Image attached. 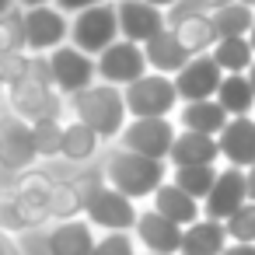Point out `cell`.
Segmentation results:
<instances>
[{
	"label": "cell",
	"mask_w": 255,
	"mask_h": 255,
	"mask_svg": "<svg viewBox=\"0 0 255 255\" xmlns=\"http://www.w3.org/2000/svg\"><path fill=\"white\" fill-rule=\"evenodd\" d=\"M164 161L157 157H147V154H136V150H116L105 164V178L112 189H119L123 196L129 199H143V196H154V189L164 182Z\"/></svg>",
	"instance_id": "6da1fadb"
},
{
	"label": "cell",
	"mask_w": 255,
	"mask_h": 255,
	"mask_svg": "<svg viewBox=\"0 0 255 255\" xmlns=\"http://www.w3.org/2000/svg\"><path fill=\"white\" fill-rule=\"evenodd\" d=\"M74 112L98 136H116L126 119V102L116 84H88L74 95Z\"/></svg>",
	"instance_id": "7a4b0ae2"
},
{
	"label": "cell",
	"mask_w": 255,
	"mask_h": 255,
	"mask_svg": "<svg viewBox=\"0 0 255 255\" xmlns=\"http://www.w3.org/2000/svg\"><path fill=\"white\" fill-rule=\"evenodd\" d=\"M123 102H126V112H133V119H154V116H171L178 91L168 74L154 70V74H143L133 84H126Z\"/></svg>",
	"instance_id": "3957f363"
},
{
	"label": "cell",
	"mask_w": 255,
	"mask_h": 255,
	"mask_svg": "<svg viewBox=\"0 0 255 255\" xmlns=\"http://www.w3.org/2000/svg\"><path fill=\"white\" fill-rule=\"evenodd\" d=\"M70 39L81 53L98 56L105 46H112L119 39V21H116V4H95L77 11V21L70 25Z\"/></svg>",
	"instance_id": "277c9868"
},
{
	"label": "cell",
	"mask_w": 255,
	"mask_h": 255,
	"mask_svg": "<svg viewBox=\"0 0 255 255\" xmlns=\"http://www.w3.org/2000/svg\"><path fill=\"white\" fill-rule=\"evenodd\" d=\"M95 74L105 81V84H133L136 77L147 74V56H143V46L140 42H129V39H116L112 46H105L98 53V63H95Z\"/></svg>",
	"instance_id": "5b68a950"
},
{
	"label": "cell",
	"mask_w": 255,
	"mask_h": 255,
	"mask_svg": "<svg viewBox=\"0 0 255 255\" xmlns=\"http://www.w3.org/2000/svg\"><path fill=\"white\" fill-rule=\"evenodd\" d=\"M49 70L46 63H32V74L18 84H11V102H14V112L25 116V119H53L56 116V98L49 95Z\"/></svg>",
	"instance_id": "8992f818"
},
{
	"label": "cell",
	"mask_w": 255,
	"mask_h": 255,
	"mask_svg": "<svg viewBox=\"0 0 255 255\" xmlns=\"http://www.w3.org/2000/svg\"><path fill=\"white\" fill-rule=\"evenodd\" d=\"M46 70H49V81L67 95H77L81 88L95 84V63L77 46H56L46 60Z\"/></svg>",
	"instance_id": "52a82bcc"
},
{
	"label": "cell",
	"mask_w": 255,
	"mask_h": 255,
	"mask_svg": "<svg viewBox=\"0 0 255 255\" xmlns=\"http://www.w3.org/2000/svg\"><path fill=\"white\" fill-rule=\"evenodd\" d=\"M84 210H88V220L98 224V227H109V231H129L136 224V206L129 196H123L119 189L105 185V189H91L84 196Z\"/></svg>",
	"instance_id": "ba28073f"
},
{
	"label": "cell",
	"mask_w": 255,
	"mask_h": 255,
	"mask_svg": "<svg viewBox=\"0 0 255 255\" xmlns=\"http://www.w3.org/2000/svg\"><path fill=\"white\" fill-rule=\"evenodd\" d=\"M119 133H123V147H126V150H136V154H147V157H157V161L168 157L171 140H175V126H171L164 116L133 119V123L123 126Z\"/></svg>",
	"instance_id": "9c48e42d"
},
{
	"label": "cell",
	"mask_w": 255,
	"mask_h": 255,
	"mask_svg": "<svg viewBox=\"0 0 255 255\" xmlns=\"http://www.w3.org/2000/svg\"><path fill=\"white\" fill-rule=\"evenodd\" d=\"M116 21H119V35L129 39V42H147L154 39L161 28H168L164 21V11L147 4V0H119L116 4Z\"/></svg>",
	"instance_id": "30bf717a"
},
{
	"label": "cell",
	"mask_w": 255,
	"mask_h": 255,
	"mask_svg": "<svg viewBox=\"0 0 255 255\" xmlns=\"http://www.w3.org/2000/svg\"><path fill=\"white\" fill-rule=\"evenodd\" d=\"M21 25H25V46H28V49H35V53L63 46V35L70 32V25H67L63 11L46 7V4L28 7V11L21 14Z\"/></svg>",
	"instance_id": "8fae6325"
},
{
	"label": "cell",
	"mask_w": 255,
	"mask_h": 255,
	"mask_svg": "<svg viewBox=\"0 0 255 255\" xmlns=\"http://www.w3.org/2000/svg\"><path fill=\"white\" fill-rule=\"evenodd\" d=\"M220 77H224V70L217 67V60H213L210 53H199V56H192V60L175 74V91H178V98H185V102L213 98L217 88H220Z\"/></svg>",
	"instance_id": "7c38bea8"
},
{
	"label": "cell",
	"mask_w": 255,
	"mask_h": 255,
	"mask_svg": "<svg viewBox=\"0 0 255 255\" xmlns=\"http://www.w3.org/2000/svg\"><path fill=\"white\" fill-rule=\"evenodd\" d=\"M35 140H32V126L21 123L18 116H0V168L7 171H21L35 161Z\"/></svg>",
	"instance_id": "4fadbf2b"
},
{
	"label": "cell",
	"mask_w": 255,
	"mask_h": 255,
	"mask_svg": "<svg viewBox=\"0 0 255 255\" xmlns=\"http://www.w3.org/2000/svg\"><path fill=\"white\" fill-rule=\"evenodd\" d=\"M245 199H248V175H245V168L227 164V171H217V178L206 192V217L227 220Z\"/></svg>",
	"instance_id": "5bb4252c"
},
{
	"label": "cell",
	"mask_w": 255,
	"mask_h": 255,
	"mask_svg": "<svg viewBox=\"0 0 255 255\" xmlns=\"http://www.w3.org/2000/svg\"><path fill=\"white\" fill-rule=\"evenodd\" d=\"M217 147H220V157H227V164L252 168L255 164V119L248 116L227 119L224 129L217 133Z\"/></svg>",
	"instance_id": "9a60e30c"
},
{
	"label": "cell",
	"mask_w": 255,
	"mask_h": 255,
	"mask_svg": "<svg viewBox=\"0 0 255 255\" xmlns=\"http://www.w3.org/2000/svg\"><path fill=\"white\" fill-rule=\"evenodd\" d=\"M136 238L143 241L147 252H164V255H175L178 245H182V227L175 220H168L164 213L157 210H147V213H136Z\"/></svg>",
	"instance_id": "2e32d148"
},
{
	"label": "cell",
	"mask_w": 255,
	"mask_h": 255,
	"mask_svg": "<svg viewBox=\"0 0 255 255\" xmlns=\"http://www.w3.org/2000/svg\"><path fill=\"white\" fill-rule=\"evenodd\" d=\"M227 248V231H224V220H213V217H196L192 224H185L182 231V245H178V255H220Z\"/></svg>",
	"instance_id": "e0dca14e"
},
{
	"label": "cell",
	"mask_w": 255,
	"mask_h": 255,
	"mask_svg": "<svg viewBox=\"0 0 255 255\" xmlns=\"http://www.w3.org/2000/svg\"><path fill=\"white\" fill-rule=\"evenodd\" d=\"M143 56H147V67H154L157 74H178L189 60H192V53L178 42V35L171 32V28H161L154 39H147L143 42Z\"/></svg>",
	"instance_id": "ac0fdd59"
},
{
	"label": "cell",
	"mask_w": 255,
	"mask_h": 255,
	"mask_svg": "<svg viewBox=\"0 0 255 255\" xmlns=\"http://www.w3.org/2000/svg\"><path fill=\"white\" fill-rule=\"evenodd\" d=\"M168 157H171L175 168H182V164H213V161L220 157V147H217V136H210V133L182 129V133L171 140Z\"/></svg>",
	"instance_id": "d6986e66"
},
{
	"label": "cell",
	"mask_w": 255,
	"mask_h": 255,
	"mask_svg": "<svg viewBox=\"0 0 255 255\" xmlns=\"http://www.w3.org/2000/svg\"><path fill=\"white\" fill-rule=\"evenodd\" d=\"M168 25H171V32L178 35V42H182L192 56H199V53L213 49V42L220 39V35H217V28H213V21H210V14H203V11L178 14V18H171Z\"/></svg>",
	"instance_id": "ffe728a7"
},
{
	"label": "cell",
	"mask_w": 255,
	"mask_h": 255,
	"mask_svg": "<svg viewBox=\"0 0 255 255\" xmlns=\"http://www.w3.org/2000/svg\"><path fill=\"white\" fill-rule=\"evenodd\" d=\"M154 210L157 213H164L168 220H175L178 227H185V224H192L196 217H199V199H192L182 185H175V182H161L157 189H154Z\"/></svg>",
	"instance_id": "44dd1931"
},
{
	"label": "cell",
	"mask_w": 255,
	"mask_h": 255,
	"mask_svg": "<svg viewBox=\"0 0 255 255\" xmlns=\"http://www.w3.org/2000/svg\"><path fill=\"white\" fill-rule=\"evenodd\" d=\"M46 245H49V255H91L95 234H91V224L84 220H60L49 231Z\"/></svg>",
	"instance_id": "7402d4cb"
},
{
	"label": "cell",
	"mask_w": 255,
	"mask_h": 255,
	"mask_svg": "<svg viewBox=\"0 0 255 255\" xmlns=\"http://www.w3.org/2000/svg\"><path fill=\"white\" fill-rule=\"evenodd\" d=\"M231 116L220 109V102L217 98H199V102H185V109H182V116H178V123L185 126V129H196V133H210V136H217L220 129H224V123H227Z\"/></svg>",
	"instance_id": "603a6c76"
},
{
	"label": "cell",
	"mask_w": 255,
	"mask_h": 255,
	"mask_svg": "<svg viewBox=\"0 0 255 255\" xmlns=\"http://www.w3.org/2000/svg\"><path fill=\"white\" fill-rule=\"evenodd\" d=\"M213 98L220 102V109L227 116H248L252 105H255V91H252V84H248L245 74H224Z\"/></svg>",
	"instance_id": "cb8c5ba5"
},
{
	"label": "cell",
	"mask_w": 255,
	"mask_h": 255,
	"mask_svg": "<svg viewBox=\"0 0 255 255\" xmlns=\"http://www.w3.org/2000/svg\"><path fill=\"white\" fill-rule=\"evenodd\" d=\"M210 56L217 60V67L224 74H245L252 67V60H255V53H252V46H248L245 35H220L213 42V53Z\"/></svg>",
	"instance_id": "d4e9b609"
},
{
	"label": "cell",
	"mask_w": 255,
	"mask_h": 255,
	"mask_svg": "<svg viewBox=\"0 0 255 255\" xmlns=\"http://www.w3.org/2000/svg\"><path fill=\"white\" fill-rule=\"evenodd\" d=\"M210 21H213L217 35H248L255 14H252L248 4H241V0H227V4H217L213 7Z\"/></svg>",
	"instance_id": "484cf974"
},
{
	"label": "cell",
	"mask_w": 255,
	"mask_h": 255,
	"mask_svg": "<svg viewBox=\"0 0 255 255\" xmlns=\"http://www.w3.org/2000/svg\"><path fill=\"white\" fill-rule=\"evenodd\" d=\"M98 140H102V136H98L91 126H84V123L77 119V123L63 126L60 154H63V157H70V161H88V157L98 150Z\"/></svg>",
	"instance_id": "4316f807"
},
{
	"label": "cell",
	"mask_w": 255,
	"mask_h": 255,
	"mask_svg": "<svg viewBox=\"0 0 255 255\" xmlns=\"http://www.w3.org/2000/svg\"><path fill=\"white\" fill-rule=\"evenodd\" d=\"M213 178H217L213 164H182V168H175V185H182L192 199H206Z\"/></svg>",
	"instance_id": "83f0119b"
},
{
	"label": "cell",
	"mask_w": 255,
	"mask_h": 255,
	"mask_svg": "<svg viewBox=\"0 0 255 255\" xmlns=\"http://www.w3.org/2000/svg\"><path fill=\"white\" fill-rule=\"evenodd\" d=\"M224 231L231 241H255V199H245L227 220H224Z\"/></svg>",
	"instance_id": "f1b7e54d"
},
{
	"label": "cell",
	"mask_w": 255,
	"mask_h": 255,
	"mask_svg": "<svg viewBox=\"0 0 255 255\" xmlns=\"http://www.w3.org/2000/svg\"><path fill=\"white\" fill-rule=\"evenodd\" d=\"M32 140H35V154H39V157H53V154H60L63 126H60L56 119H35Z\"/></svg>",
	"instance_id": "f546056e"
},
{
	"label": "cell",
	"mask_w": 255,
	"mask_h": 255,
	"mask_svg": "<svg viewBox=\"0 0 255 255\" xmlns=\"http://www.w3.org/2000/svg\"><path fill=\"white\" fill-rule=\"evenodd\" d=\"M25 49V25L18 11H4L0 14V56L7 53H21Z\"/></svg>",
	"instance_id": "4dcf8cb0"
},
{
	"label": "cell",
	"mask_w": 255,
	"mask_h": 255,
	"mask_svg": "<svg viewBox=\"0 0 255 255\" xmlns=\"http://www.w3.org/2000/svg\"><path fill=\"white\" fill-rule=\"evenodd\" d=\"M32 74V60L21 56V53H7V56H0V81L4 84H18Z\"/></svg>",
	"instance_id": "1f68e13d"
},
{
	"label": "cell",
	"mask_w": 255,
	"mask_h": 255,
	"mask_svg": "<svg viewBox=\"0 0 255 255\" xmlns=\"http://www.w3.org/2000/svg\"><path fill=\"white\" fill-rule=\"evenodd\" d=\"M91 255H136V252H133V238L126 231H112L102 241H95Z\"/></svg>",
	"instance_id": "d6a6232c"
},
{
	"label": "cell",
	"mask_w": 255,
	"mask_h": 255,
	"mask_svg": "<svg viewBox=\"0 0 255 255\" xmlns=\"http://www.w3.org/2000/svg\"><path fill=\"white\" fill-rule=\"evenodd\" d=\"M53 199H56V206H53V210H56V213H63V217H67V213H74V210L84 203V199H77V196H74V189H56V192H53Z\"/></svg>",
	"instance_id": "836d02e7"
},
{
	"label": "cell",
	"mask_w": 255,
	"mask_h": 255,
	"mask_svg": "<svg viewBox=\"0 0 255 255\" xmlns=\"http://www.w3.org/2000/svg\"><path fill=\"white\" fill-rule=\"evenodd\" d=\"M220 255H255V241H248V245H245V241H234V245H227Z\"/></svg>",
	"instance_id": "e575fe53"
},
{
	"label": "cell",
	"mask_w": 255,
	"mask_h": 255,
	"mask_svg": "<svg viewBox=\"0 0 255 255\" xmlns=\"http://www.w3.org/2000/svg\"><path fill=\"white\" fill-rule=\"evenodd\" d=\"M95 4H102V0H56V7H63V11H84Z\"/></svg>",
	"instance_id": "d590c367"
},
{
	"label": "cell",
	"mask_w": 255,
	"mask_h": 255,
	"mask_svg": "<svg viewBox=\"0 0 255 255\" xmlns=\"http://www.w3.org/2000/svg\"><path fill=\"white\" fill-rule=\"evenodd\" d=\"M0 255H21V252H18V245H14L4 231H0Z\"/></svg>",
	"instance_id": "8d00e7d4"
},
{
	"label": "cell",
	"mask_w": 255,
	"mask_h": 255,
	"mask_svg": "<svg viewBox=\"0 0 255 255\" xmlns=\"http://www.w3.org/2000/svg\"><path fill=\"white\" fill-rule=\"evenodd\" d=\"M245 175H248V199H255V164H252Z\"/></svg>",
	"instance_id": "74e56055"
},
{
	"label": "cell",
	"mask_w": 255,
	"mask_h": 255,
	"mask_svg": "<svg viewBox=\"0 0 255 255\" xmlns=\"http://www.w3.org/2000/svg\"><path fill=\"white\" fill-rule=\"evenodd\" d=\"M245 77H248V84H252V91H255V60H252V67L245 70Z\"/></svg>",
	"instance_id": "f35d334b"
},
{
	"label": "cell",
	"mask_w": 255,
	"mask_h": 255,
	"mask_svg": "<svg viewBox=\"0 0 255 255\" xmlns=\"http://www.w3.org/2000/svg\"><path fill=\"white\" fill-rule=\"evenodd\" d=\"M245 39H248V46H252V53H255V21H252V28H248V35H245Z\"/></svg>",
	"instance_id": "ab89813d"
},
{
	"label": "cell",
	"mask_w": 255,
	"mask_h": 255,
	"mask_svg": "<svg viewBox=\"0 0 255 255\" xmlns=\"http://www.w3.org/2000/svg\"><path fill=\"white\" fill-rule=\"evenodd\" d=\"M147 4H154V7H171L175 0H147Z\"/></svg>",
	"instance_id": "60d3db41"
},
{
	"label": "cell",
	"mask_w": 255,
	"mask_h": 255,
	"mask_svg": "<svg viewBox=\"0 0 255 255\" xmlns=\"http://www.w3.org/2000/svg\"><path fill=\"white\" fill-rule=\"evenodd\" d=\"M14 7V0H0V14H4V11H11Z\"/></svg>",
	"instance_id": "b9f144b4"
},
{
	"label": "cell",
	"mask_w": 255,
	"mask_h": 255,
	"mask_svg": "<svg viewBox=\"0 0 255 255\" xmlns=\"http://www.w3.org/2000/svg\"><path fill=\"white\" fill-rule=\"evenodd\" d=\"M25 7H39V4H49V0H21Z\"/></svg>",
	"instance_id": "7bdbcfd3"
},
{
	"label": "cell",
	"mask_w": 255,
	"mask_h": 255,
	"mask_svg": "<svg viewBox=\"0 0 255 255\" xmlns=\"http://www.w3.org/2000/svg\"><path fill=\"white\" fill-rule=\"evenodd\" d=\"M203 4H210V7H217V4H227V0H203Z\"/></svg>",
	"instance_id": "ee69618b"
},
{
	"label": "cell",
	"mask_w": 255,
	"mask_h": 255,
	"mask_svg": "<svg viewBox=\"0 0 255 255\" xmlns=\"http://www.w3.org/2000/svg\"><path fill=\"white\" fill-rule=\"evenodd\" d=\"M241 4H248V7H255V0H241Z\"/></svg>",
	"instance_id": "f6af8a7d"
},
{
	"label": "cell",
	"mask_w": 255,
	"mask_h": 255,
	"mask_svg": "<svg viewBox=\"0 0 255 255\" xmlns=\"http://www.w3.org/2000/svg\"><path fill=\"white\" fill-rule=\"evenodd\" d=\"M147 255H164V252H147ZM175 255H178V252H175Z\"/></svg>",
	"instance_id": "bcb514c9"
},
{
	"label": "cell",
	"mask_w": 255,
	"mask_h": 255,
	"mask_svg": "<svg viewBox=\"0 0 255 255\" xmlns=\"http://www.w3.org/2000/svg\"><path fill=\"white\" fill-rule=\"evenodd\" d=\"M0 95H4V81H0Z\"/></svg>",
	"instance_id": "7dc6e473"
}]
</instances>
